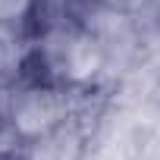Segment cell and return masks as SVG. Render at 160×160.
I'll return each mask as SVG.
<instances>
[{"mask_svg": "<svg viewBox=\"0 0 160 160\" xmlns=\"http://www.w3.org/2000/svg\"><path fill=\"white\" fill-rule=\"evenodd\" d=\"M16 57H19L16 53V38L0 28V85L10 82V75L16 69Z\"/></svg>", "mask_w": 160, "mask_h": 160, "instance_id": "obj_1", "label": "cell"}]
</instances>
